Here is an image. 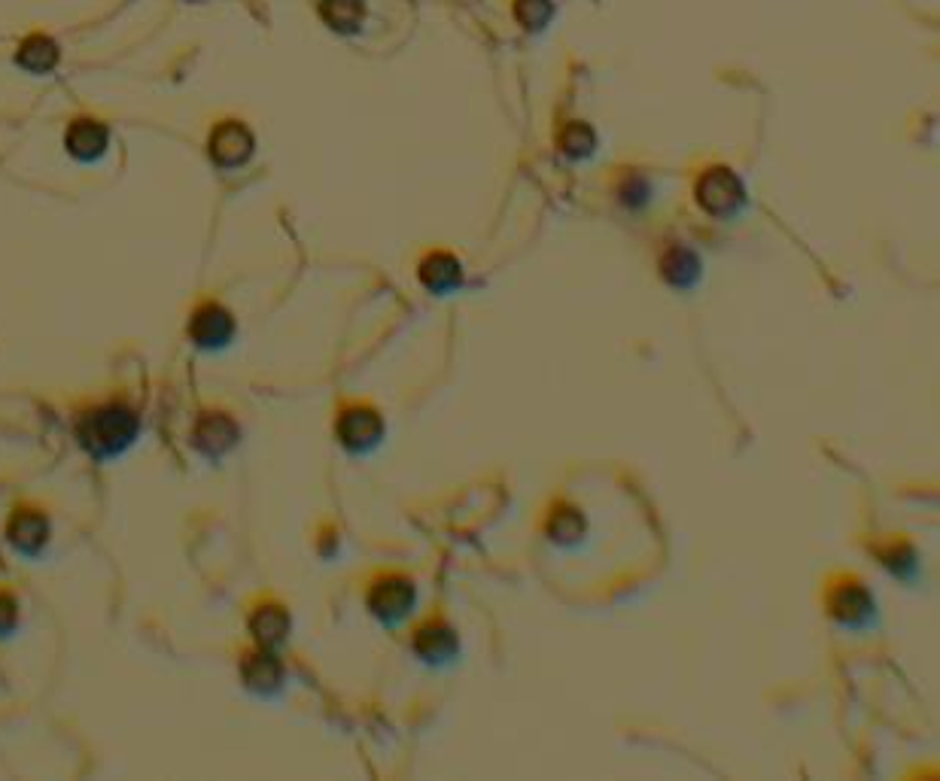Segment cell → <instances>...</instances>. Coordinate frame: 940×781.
<instances>
[{
  "instance_id": "cell-14",
  "label": "cell",
  "mask_w": 940,
  "mask_h": 781,
  "mask_svg": "<svg viewBox=\"0 0 940 781\" xmlns=\"http://www.w3.org/2000/svg\"><path fill=\"white\" fill-rule=\"evenodd\" d=\"M292 629V617L283 605H259L250 617V633L259 642V648H278L287 642Z\"/></svg>"
},
{
  "instance_id": "cell-11",
  "label": "cell",
  "mask_w": 940,
  "mask_h": 781,
  "mask_svg": "<svg viewBox=\"0 0 940 781\" xmlns=\"http://www.w3.org/2000/svg\"><path fill=\"white\" fill-rule=\"evenodd\" d=\"M414 650L421 654L426 663H445L451 660L454 654H457L459 642H457V633H454V626L445 624L442 617H433V621H426V624L414 633Z\"/></svg>"
},
{
  "instance_id": "cell-19",
  "label": "cell",
  "mask_w": 940,
  "mask_h": 781,
  "mask_svg": "<svg viewBox=\"0 0 940 781\" xmlns=\"http://www.w3.org/2000/svg\"><path fill=\"white\" fill-rule=\"evenodd\" d=\"M593 146H597V134H593L591 125H585V122H569L567 128L560 132V149H564V156L585 158L591 156Z\"/></svg>"
},
{
  "instance_id": "cell-13",
  "label": "cell",
  "mask_w": 940,
  "mask_h": 781,
  "mask_svg": "<svg viewBox=\"0 0 940 781\" xmlns=\"http://www.w3.org/2000/svg\"><path fill=\"white\" fill-rule=\"evenodd\" d=\"M110 144V132L104 122L97 119H76L68 125L64 132V146L73 158L80 162H95L97 156H104V149Z\"/></svg>"
},
{
  "instance_id": "cell-2",
  "label": "cell",
  "mask_w": 940,
  "mask_h": 781,
  "mask_svg": "<svg viewBox=\"0 0 940 781\" xmlns=\"http://www.w3.org/2000/svg\"><path fill=\"white\" fill-rule=\"evenodd\" d=\"M694 198H698L700 210H706L710 217L727 219L746 205V189H743V180L736 177L734 170L719 165V168L700 174L698 186H694Z\"/></svg>"
},
{
  "instance_id": "cell-12",
  "label": "cell",
  "mask_w": 940,
  "mask_h": 781,
  "mask_svg": "<svg viewBox=\"0 0 940 781\" xmlns=\"http://www.w3.org/2000/svg\"><path fill=\"white\" fill-rule=\"evenodd\" d=\"M241 678L256 694H275L283 685V663L271 648H259L244 657Z\"/></svg>"
},
{
  "instance_id": "cell-10",
  "label": "cell",
  "mask_w": 940,
  "mask_h": 781,
  "mask_svg": "<svg viewBox=\"0 0 940 781\" xmlns=\"http://www.w3.org/2000/svg\"><path fill=\"white\" fill-rule=\"evenodd\" d=\"M7 539L19 553L24 556H37V553L47 548L49 541V520L37 511H28V508H19L16 514L7 523Z\"/></svg>"
},
{
  "instance_id": "cell-15",
  "label": "cell",
  "mask_w": 940,
  "mask_h": 781,
  "mask_svg": "<svg viewBox=\"0 0 940 781\" xmlns=\"http://www.w3.org/2000/svg\"><path fill=\"white\" fill-rule=\"evenodd\" d=\"M663 280L675 289H691L700 280V259L688 247H670L661 259Z\"/></svg>"
},
{
  "instance_id": "cell-8",
  "label": "cell",
  "mask_w": 940,
  "mask_h": 781,
  "mask_svg": "<svg viewBox=\"0 0 940 781\" xmlns=\"http://www.w3.org/2000/svg\"><path fill=\"white\" fill-rule=\"evenodd\" d=\"M238 438H241V433H238L235 420L226 417V414H217V410L205 414L202 420L195 423V429H193V445L210 459L229 454L231 447L238 445Z\"/></svg>"
},
{
  "instance_id": "cell-5",
  "label": "cell",
  "mask_w": 940,
  "mask_h": 781,
  "mask_svg": "<svg viewBox=\"0 0 940 781\" xmlns=\"http://www.w3.org/2000/svg\"><path fill=\"white\" fill-rule=\"evenodd\" d=\"M254 132L244 122H223L207 140V153L219 168H241L254 156Z\"/></svg>"
},
{
  "instance_id": "cell-18",
  "label": "cell",
  "mask_w": 940,
  "mask_h": 781,
  "mask_svg": "<svg viewBox=\"0 0 940 781\" xmlns=\"http://www.w3.org/2000/svg\"><path fill=\"white\" fill-rule=\"evenodd\" d=\"M548 535L555 541H560V544H572V541H579L585 532H588V523H585V518H581V511H576V508H555L551 511V518H548Z\"/></svg>"
},
{
  "instance_id": "cell-7",
  "label": "cell",
  "mask_w": 940,
  "mask_h": 781,
  "mask_svg": "<svg viewBox=\"0 0 940 781\" xmlns=\"http://www.w3.org/2000/svg\"><path fill=\"white\" fill-rule=\"evenodd\" d=\"M828 612H831V617L837 621V624L849 626V629H858V626L870 624V617H874V612H877V605H874V596H870V590L865 587V584H858V581H846V584L831 590V596H828Z\"/></svg>"
},
{
  "instance_id": "cell-16",
  "label": "cell",
  "mask_w": 940,
  "mask_h": 781,
  "mask_svg": "<svg viewBox=\"0 0 940 781\" xmlns=\"http://www.w3.org/2000/svg\"><path fill=\"white\" fill-rule=\"evenodd\" d=\"M320 19L335 34H353L360 31L362 19H365V3L362 0H320Z\"/></svg>"
},
{
  "instance_id": "cell-3",
  "label": "cell",
  "mask_w": 940,
  "mask_h": 781,
  "mask_svg": "<svg viewBox=\"0 0 940 781\" xmlns=\"http://www.w3.org/2000/svg\"><path fill=\"white\" fill-rule=\"evenodd\" d=\"M335 435L350 454H369V450H374V447L381 445V438H384V420H381V414L369 408V405H350V408L341 410V417H338Z\"/></svg>"
},
{
  "instance_id": "cell-4",
  "label": "cell",
  "mask_w": 940,
  "mask_h": 781,
  "mask_svg": "<svg viewBox=\"0 0 940 781\" xmlns=\"http://www.w3.org/2000/svg\"><path fill=\"white\" fill-rule=\"evenodd\" d=\"M417 602V587L414 581L405 575H384L378 577L369 590V608L378 621L384 624H396L405 614L414 608Z\"/></svg>"
},
{
  "instance_id": "cell-1",
  "label": "cell",
  "mask_w": 940,
  "mask_h": 781,
  "mask_svg": "<svg viewBox=\"0 0 940 781\" xmlns=\"http://www.w3.org/2000/svg\"><path fill=\"white\" fill-rule=\"evenodd\" d=\"M141 433V417L125 402H107L101 408L85 410L76 423V438L89 457L113 459L134 445Z\"/></svg>"
},
{
  "instance_id": "cell-20",
  "label": "cell",
  "mask_w": 940,
  "mask_h": 781,
  "mask_svg": "<svg viewBox=\"0 0 940 781\" xmlns=\"http://www.w3.org/2000/svg\"><path fill=\"white\" fill-rule=\"evenodd\" d=\"M515 15L527 31H543L555 15V3L551 0H515Z\"/></svg>"
},
{
  "instance_id": "cell-17",
  "label": "cell",
  "mask_w": 940,
  "mask_h": 781,
  "mask_svg": "<svg viewBox=\"0 0 940 781\" xmlns=\"http://www.w3.org/2000/svg\"><path fill=\"white\" fill-rule=\"evenodd\" d=\"M16 61H19V67H24L28 73H49L59 64V46H55V40H49L47 34H34L24 40Z\"/></svg>"
},
{
  "instance_id": "cell-9",
  "label": "cell",
  "mask_w": 940,
  "mask_h": 781,
  "mask_svg": "<svg viewBox=\"0 0 940 781\" xmlns=\"http://www.w3.org/2000/svg\"><path fill=\"white\" fill-rule=\"evenodd\" d=\"M417 280L433 295H447V292L463 287V264L454 253L435 250V253L423 256L421 264H417Z\"/></svg>"
},
{
  "instance_id": "cell-21",
  "label": "cell",
  "mask_w": 940,
  "mask_h": 781,
  "mask_svg": "<svg viewBox=\"0 0 940 781\" xmlns=\"http://www.w3.org/2000/svg\"><path fill=\"white\" fill-rule=\"evenodd\" d=\"M19 624V602L10 593H0V636H10Z\"/></svg>"
},
{
  "instance_id": "cell-6",
  "label": "cell",
  "mask_w": 940,
  "mask_h": 781,
  "mask_svg": "<svg viewBox=\"0 0 940 781\" xmlns=\"http://www.w3.org/2000/svg\"><path fill=\"white\" fill-rule=\"evenodd\" d=\"M189 337L202 350H219L235 337V316L217 301H205L189 320Z\"/></svg>"
}]
</instances>
